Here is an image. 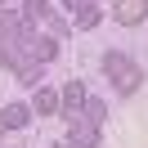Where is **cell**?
Masks as SVG:
<instances>
[{"label": "cell", "instance_id": "obj_1", "mask_svg": "<svg viewBox=\"0 0 148 148\" xmlns=\"http://www.w3.org/2000/svg\"><path fill=\"white\" fill-rule=\"evenodd\" d=\"M99 72L108 76V85H112L117 99H135L139 85H144V67H139V58H130L126 49H103L99 54Z\"/></svg>", "mask_w": 148, "mask_h": 148}, {"label": "cell", "instance_id": "obj_2", "mask_svg": "<svg viewBox=\"0 0 148 148\" xmlns=\"http://www.w3.org/2000/svg\"><path fill=\"white\" fill-rule=\"evenodd\" d=\"M85 81L81 76H72V81H63L58 85V117H67V121H76L81 117V108H85Z\"/></svg>", "mask_w": 148, "mask_h": 148}, {"label": "cell", "instance_id": "obj_3", "mask_svg": "<svg viewBox=\"0 0 148 148\" xmlns=\"http://www.w3.org/2000/svg\"><path fill=\"white\" fill-rule=\"evenodd\" d=\"M108 14H112L117 27H144L148 23V0H112Z\"/></svg>", "mask_w": 148, "mask_h": 148}, {"label": "cell", "instance_id": "obj_4", "mask_svg": "<svg viewBox=\"0 0 148 148\" xmlns=\"http://www.w3.org/2000/svg\"><path fill=\"white\" fill-rule=\"evenodd\" d=\"M67 144L72 148H103V126H94V121H85V117L67 121Z\"/></svg>", "mask_w": 148, "mask_h": 148}, {"label": "cell", "instance_id": "obj_5", "mask_svg": "<svg viewBox=\"0 0 148 148\" xmlns=\"http://www.w3.org/2000/svg\"><path fill=\"white\" fill-rule=\"evenodd\" d=\"M0 126H5V130H27V126H32V103H27V99L0 103Z\"/></svg>", "mask_w": 148, "mask_h": 148}, {"label": "cell", "instance_id": "obj_6", "mask_svg": "<svg viewBox=\"0 0 148 148\" xmlns=\"http://www.w3.org/2000/svg\"><path fill=\"white\" fill-rule=\"evenodd\" d=\"M54 9H58L54 0H18V9H14V14H18L23 23H32V27H40V23H45Z\"/></svg>", "mask_w": 148, "mask_h": 148}, {"label": "cell", "instance_id": "obj_7", "mask_svg": "<svg viewBox=\"0 0 148 148\" xmlns=\"http://www.w3.org/2000/svg\"><path fill=\"white\" fill-rule=\"evenodd\" d=\"M32 117H58V90L54 85H36L32 90Z\"/></svg>", "mask_w": 148, "mask_h": 148}, {"label": "cell", "instance_id": "obj_8", "mask_svg": "<svg viewBox=\"0 0 148 148\" xmlns=\"http://www.w3.org/2000/svg\"><path fill=\"white\" fill-rule=\"evenodd\" d=\"M14 27H18V23H14ZM23 63H27V54H23V40L18 36H14V32H9V40H5V45H0V67H5V72H18V67Z\"/></svg>", "mask_w": 148, "mask_h": 148}, {"label": "cell", "instance_id": "obj_9", "mask_svg": "<svg viewBox=\"0 0 148 148\" xmlns=\"http://www.w3.org/2000/svg\"><path fill=\"white\" fill-rule=\"evenodd\" d=\"M103 14H108V5H99V0H90L85 9H76L72 14V32H94L103 23Z\"/></svg>", "mask_w": 148, "mask_h": 148}, {"label": "cell", "instance_id": "obj_10", "mask_svg": "<svg viewBox=\"0 0 148 148\" xmlns=\"http://www.w3.org/2000/svg\"><path fill=\"white\" fill-rule=\"evenodd\" d=\"M14 81H18V90H36V85H45V63H23L18 72H14Z\"/></svg>", "mask_w": 148, "mask_h": 148}, {"label": "cell", "instance_id": "obj_11", "mask_svg": "<svg viewBox=\"0 0 148 148\" xmlns=\"http://www.w3.org/2000/svg\"><path fill=\"white\" fill-rule=\"evenodd\" d=\"M81 117H85V121H94V126H103V121H108V99H99V94H85Z\"/></svg>", "mask_w": 148, "mask_h": 148}, {"label": "cell", "instance_id": "obj_12", "mask_svg": "<svg viewBox=\"0 0 148 148\" xmlns=\"http://www.w3.org/2000/svg\"><path fill=\"white\" fill-rule=\"evenodd\" d=\"M40 27H45L49 36H58V40H63V36H72V18H67L63 9H54V14H49L45 23H40Z\"/></svg>", "mask_w": 148, "mask_h": 148}, {"label": "cell", "instance_id": "obj_13", "mask_svg": "<svg viewBox=\"0 0 148 148\" xmlns=\"http://www.w3.org/2000/svg\"><path fill=\"white\" fill-rule=\"evenodd\" d=\"M14 23H18V14H14L9 5H5V9H0V45L9 40V32H14Z\"/></svg>", "mask_w": 148, "mask_h": 148}, {"label": "cell", "instance_id": "obj_14", "mask_svg": "<svg viewBox=\"0 0 148 148\" xmlns=\"http://www.w3.org/2000/svg\"><path fill=\"white\" fill-rule=\"evenodd\" d=\"M54 5H58V9H63V14H67V18H72L76 9H85V5H90V0H54Z\"/></svg>", "mask_w": 148, "mask_h": 148}, {"label": "cell", "instance_id": "obj_15", "mask_svg": "<svg viewBox=\"0 0 148 148\" xmlns=\"http://www.w3.org/2000/svg\"><path fill=\"white\" fill-rule=\"evenodd\" d=\"M49 148H72V144H67V139H58V144H49Z\"/></svg>", "mask_w": 148, "mask_h": 148}, {"label": "cell", "instance_id": "obj_16", "mask_svg": "<svg viewBox=\"0 0 148 148\" xmlns=\"http://www.w3.org/2000/svg\"><path fill=\"white\" fill-rule=\"evenodd\" d=\"M5 135H9V130H5V126H0V139H5Z\"/></svg>", "mask_w": 148, "mask_h": 148}, {"label": "cell", "instance_id": "obj_17", "mask_svg": "<svg viewBox=\"0 0 148 148\" xmlns=\"http://www.w3.org/2000/svg\"><path fill=\"white\" fill-rule=\"evenodd\" d=\"M5 5H9V0H0V9H5Z\"/></svg>", "mask_w": 148, "mask_h": 148}, {"label": "cell", "instance_id": "obj_18", "mask_svg": "<svg viewBox=\"0 0 148 148\" xmlns=\"http://www.w3.org/2000/svg\"><path fill=\"white\" fill-rule=\"evenodd\" d=\"M99 5H112V0H99Z\"/></svg>", "mask_w": 148, "mask_h": 148}]
</instances>
